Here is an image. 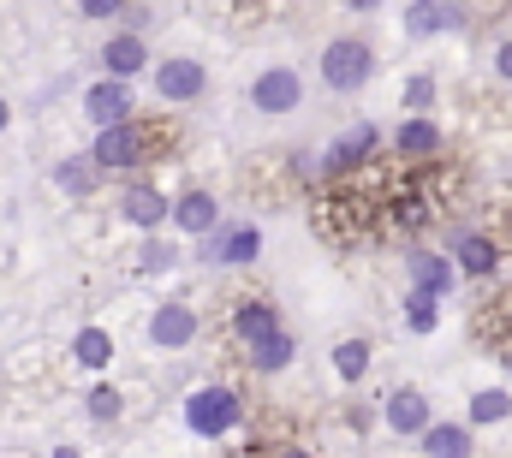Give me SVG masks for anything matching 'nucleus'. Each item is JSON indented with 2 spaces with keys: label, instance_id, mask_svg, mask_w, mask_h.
<instances>
[{
  "label": "nucleus",
  "instance_id": "cd10ccee",
  "mask_svg": "<svg viewBox=\"0 0 512 458\" xmlns=\"http://www.w3.org/2000/svg\"><path fill=\"white\" fill-rule=\"evenodd\" d=\"M78 12H84V18H120L126 0H78Z\"/></svg>",
  "mask_w": 512,
  "mask_h": 458
},
{
  "label": "nucleus",
  "instance_id": "473e14b6",
  "mask_svg": "<svg viewBox=\"0 0 512 458\" xmlns=\"http://www.w3.org/2000/svg\"><path fill=\"white\" fill-rule=\"evenodd\" d=\"M6 119H12V108H6V102H0V131H6Z\"/></svg>",
  "mask_w": 512,
  "mask_h": 458
},
{
  "label": "nucleus",
  "instance_id": "f704fd0d",
  "mask_svg": "<svg viewBox=\"0 0 512 458\" xmlns=\"http://www.w3.org/2000/svg\"><path fill=\"white\" fill-rule=\"evenodd\" d=\"M507 369H512V351H507Z\"/></svg>",
  "mask_w": 512,
  "mask_h": 458
},
{
  "label": "nucleus",
  "instance_id": "9b49d317",
  "mask_svg": "<svg viewBox=\"0 0 512 458\" xmlns=\"http://www.w3.org/2000/svg\"><path fill=\"white\" fill-rule=\"evenodd\" d=\"M120 215H126L131 227L155 232L167 221V197H161V185H149V179H126V191H120Z\"/></svg>",
  "mask_w": 512,
  "mask_h": 458
},
{
  "label": "nucleus",
  "instance_id": "ddd939ff",
  "mask_svg": "<svg viewBox=\"0 0 512 458\" xmlns=\"http://www.w3.org/2000/svg\"><path fill=\"white\" fill-rule=\"evenodd\" d=\"M149 340L167 345V351L191 345L197 340V310H191V304H161V310L149 316Z\"/></svg>",
  "mask_w": 512,
  "mask_h": 458
},
{
  "label": "nucleus",
  "instance_id": "4468645a",
  "mask_svg": "<svg viewBox=\"0 0 512 458\" xmlns=\"http://www.w3.org/2000/svg\"><path fill=\"white\" fill-rule=\"evenodd\" d=\"M233 334H239V345L251 351L256 340L280 334V310H274L268 298H239V310H233Z\"/></svg>",
  "mask_w": 512,
  "mask_h": 458
},
{
  "label": "nucleus",
  "instance_id": "9d476101",
  "mask_svg": "<svg viewBox=\"0 0 512 458\" xmlns=\"http://www.w3.org/2000/svg\"><path fill=\"white\" fill-rule=\"evenodd\" d=\"M102 66H108V78L131 84L137 72H149V42H143L137 30H120V36H108V42H102Z\"/></svg>",
  "mask_w": 512,
  "mask_h": 458
},
{
  "label": "nucleus",
  "instance_id": "dca6fc26",
  "mask_svg": "<svg viewBox=\"0 0 512 458\" xmlns=\"http://www.w3.org/2000/svg\"><path fill=\"white\" fill-rule=\"evenodd\" d=\"M471 328H477V340H495L501 351H512V286L477 310V322H471Z\"/></svg>",
  "mask_w": 512,
  "mask_h": 458
},
{
  "label": "nucleus",
  "instance_id": "7c9ffc66",
  "mask_svg": "<svg viewBox=\"0 0 512 458\" xmlns=\"http://www.w3.org/2000/svg\"><path fill=\"white\" fill-rule=\"evenodd\" d=\"M268 458H316V453H304V447H268Z\"/></svg>",
  "mask_w": 512,
  "mask_h": 458
},
{
  "label": "nucleus",
  "instance_id": "423d86ee",
  "mask_svg": "<svg viewBox=\"0 0 512 458\" xmlns=\"http://www.w3.org/2000/svg\"><path fill=\"white\" fill-rule=\"evenodd\" d=\"M84 114L96 119L102 131H108V125H126V119L137 114V102H131V84H120V78H102V84H90V90H84Z\"/></svg>",
  "mask_w": 512,
  "mask_h": 458
},
{
  "label": "nucleus",
  "instance_id": "7ed1b4c3",
  "mask_svg": "<svg viewBox=\"0 0 512 458\" xmlns=\"http://www.w3.org/2000/svg\"><path fill=\"white\" fill-rule=\"evenodd\" d=\"M185 423H191V435L221 441V435H233V429L245 423V399H239L233 387H197V393L185 399Z\"/></svg>",
  "mask_w": 512,
  "mask_h": 458
},
{
  "label": "nucleus",
  "instance_id": "c85d7f7f",
  "mask_svg": "<svg viewBox=\"0 0 512 458\" xmlns=\"http://www.w3.org/2000/svg\"><path fill=\"white\" fill-rule=\"evenodd\" d=\"M405 96H411V108H423V102L435 96V84H429V78H411V90H405Z\"/></svg>",
  "mask_w": 512,
  "mask_h": 458
},
{
  "label": "nucleus",
  "instance_id": "a211bd4d",
  "mask_svg": "<svg viewBox=\"0 0 512 458\" xmlns=\"http://www.w3.org/2000/svg\"><path fill=\"white\" fill-rule=\"evenodd\" d=\"M292 351H298V345H292V334L280 328V334H268V340H256L251 351H245V363H251L256 375H280V369L292 363Z\"/></svg>",
  "mask_w": 512,
  "mask_h": 458
},
{
  "label": "nucleus",
  "instance_id": "4be33fe9",
  "mask_svg": "<svg viewBox=\"0 0 512 458\" xmlns=\"http://www.w3.org/2000/svg\"><path fill=\"white\" fill-rule=\"evenodd\" d=\"M72 357H78L84 369H108V363H114V340H108L102 328H84V334L72 340Z\"/></svg>",
  "mask_w": 512,
  "mask_h": 458
},
{
  "label": "nucleus",
  "instance_id": "0eeeda50",
  "mask_svg": "<svg viewBox=\"0 0 512 458\" xmlns=\"http://www.w3.org/2000/svg\"><path fill=\"white\" fill-rule=\"evenodd\" d=\"M167 221H173L179 232L209 238V232L221 227V203H215L209 191H185V197H167Z\"/></svg>",
  "mask_w": 512,
  "mask_h": 458
},
{
  "label": "nucleus",
  "instance_id": "39448f33",
  "mask_svg": "<svg viewBox=\"0 0 512 458\" xmlns=\"http://www.w3.org/2000/svg\"><path fill=\"white\" fill-rule=\"evenodd\" d=\"M203 90H209V72H203L197 60L179 54V60H161V66H155V96H161V102H179V108H185V102H197Z\"/></svg>",
  "mask_w": 512,
  "mask_h": 458
},
{
  "label": "nucleus",
  "instance_id": "c756f323",
  "mask_svg": "<svg viewBox=\"0 0 512 458\" xmlns=\"http://www.w3.org/2000/svg\"><path fill=\"white\" fill-rule=\"evenodd\" d=\"M495 72H501V78H512V42H501V48H495Z\"/></svg>",
  "mask_w": 512,
  "mask_h": 458
},
{
  "label": "nucleus",
  "instance_id": "1a4fd4ad",
  "mask_svg": "<svg viewBox=\"0 0 512 458\" xmlns=\"http://www.w3.org/2000/svg\"><path fill=\"white\" fill-rule=\"evenodd\" d=\"M382 423L393 429V435H423L435 417H429V399L417 393V387H393L382 405Z\"/></svg>",
  "mask_w": 512,
  "mask_h": 458
},
{
  "label": "nucleus",
  "instance_id": "b1692460",
  "mask_svg": "<svg viewBox=\"0 0 512 458\" xmlns=\"http://www.w3.org/2000/svg\"><path fill=\"white\" fill-rule=\"evenodd\" d=\"M334 369H340L346 381H358V375L370 369V340H340L334 345Z\"/></svg>",
  "mask_w": 512,
  "mask_h": 458
},
{
  "label": "nucleus",
  "instance_id": "f03ea898",
  "mask_svg": "<svg viewBox=\"0 0 512 458\" xmlns=\"http://www.w3.org/2000/svg\"><path fill=\"white\" fill-rule=\"evenodd\" d=\"M370 72H376V48H370L364 36H334V42L322 48V84H328V90L352 96V90L370 84Z\"/></svg>",
  "mask_w": 512,
  "mask_h": 458
},
{
  "label": "nucleus",
  "instance_id": "2f4dec72",
  "mask_svg": "<svg viewBox=\"0 0 512 458\" xmlns=\"http://www.w3.org/2000/svg\"><path fill=\"white\" fill-rule=\"evenodd\" d=\"M340 6H352V12H376L382 0H340Z\"/></svg>",
  "mask_w": 512,
  "mask_h": 458
},
{
  "label": "nucleus",
  "instance_id": "f8f14e48",
  "mask_svg": "<svg viewBox=\"0 0 512 458\" xmlns=\"http://www.w3.org/2000/svg\"><path fill=\"white\" fill-rule=\"evenodd\" d=\"M441 125L435 119H399V131H393V155L399 161H435L441 155Z\"/></svg>",
  "mask_w": 512,
  "mask_h": 458
},
{
  "label": "nucleus",
  "instance_id": "20e7f679",
  "mask_svg": "<svg viewBox=\"0 0 512 458\" xmlns=\"http://www.w3.org/2000/svg\"><path fill=\"white\" fill-rule=\"evenodd\" d=\"M304 102V78L292 72V66H268V72H256L251 84V108L256 114H292Z\"/></svg>",
  "mask_w": 512,
  "mask_h": 458
},
{
  "label": "nucleus",
  "instance_id": "6e6552de",
  "mask_svg": "<svg viewBox=\"0 0 512 458\" xmlns=\"http://www.w3.org/2000/svg\"><path fill=\"white\" fill-rule=\"evenodd\" d=\"M262 256V232L256 227H215L209 232V262L221 268H251Z\"/></svg>",
  "mask_w": 512,
  "mask_h": 458
},
{
  "label": "nucleus",
  "instance_id": "5701e85b",
  "mask_svg": "<svg viewBox=\"0 0 512 458\" xmlns=\"http://www.w3.org/2000/svg\"><path fill=\"white\" fill-rule=\"evenodd\" d=\"M507 417H512V393L483 387V393L471 399V423H507Z\"/></svg>",
  "mask_w": 512,
  "mask_h": 458
},
{
  "label": "nucleus",
  "instance_id": "f3484780",
  "mask_svg": "<svg viewBox=\"0 0 512 458\" xmlns=\"http://www.w3.org/2000/svg\"><path fill=\"white\" fill-rule=\"evenodd\" d=\"M417 441H423V458H471V429L465 423H429Z\"/></svg>",
  "mask_w": 512,
  "mask_h": 458
},
{
  "label": "nucleus",
  "instance_id": "aec40b11",
  "mask_svg": "<svg viewBox=\"0 0 512 458\" xmlns=\"http://www.w3.org/2000/svg\"><path fill=\"white\" fill-rule=\"evenodd\" d=\"M411 280H417V292H429V298H447V292H453V268H447L441 256H429V250L411 256Z\"/></svg>",
  "mask_w": 512,
  "mask_h": 458
},
{
  "label": "nucleus",
  "instance_id": "f257e3e1",
  "mask_svg": "<svg viewBox=\"0 0 512 458\" xmlns=\"http://www.w3.org/2000/svg\"><path fill=\"white\" fill-rule=\"evenodd\" d=\"M161 149H167V131H161V125L126 119V125H108V131H96V149H90V161H96V173L108 179V173H137V167H149Z\"/></svg>",
  "mask_w": 512,
  "mask_h": 458
},
{
  "label": "nucleus",
  "instance_id": "bb28decb",
  "mask_svg": "<svg viewBox=\"0 0 512 458\" xmlns=\"http://www.w3.org/2000/svg\"><path fill=\"white\" fill-rule=\"evenodd\" d=\"M143 268H149V274H167V268H179V250H173V244H149V250H143Z\"/></svg>",
  "mask_w": 512,
  "mask_h": 458
},
{
  "label": "nucleus",
  "instance_id": "72a5a7b5",
  "mask_svg": "<svg viewBox=\"0 0 512 458\" xmlns=\"http://www.w3.org/2000/svg\"><path fill=\"white\" fill-rule=\"evenodd\" d=\"M54 458H78V453H72V447H60V453H54Z\"/></svg>",
  "mask_w": 512,
  "mask_h": 458
},
{
  "label": "nucleus",
  "instance_id": "2eb2a0df",
  "mask_svg": "<svg viewBox=\"0 0 512 458\" xmlns=\"http://www.w3.org/2000/svg\"><path fill=\"white\" fill-rule=\"evenodd\" d=\"M453 262H459L465 274L489 280V274H495V262H501V244H495V232H459V238H453Z\"/></svg>",
  "mask_w": 512,
  "mask_h": 458
},
{
  "label": "nucleus",
  "instance_id": "412c9836",
  "mask_svg": "<svg viewBox=\"0 0 512 458\" xmlns=\"http://www.w3.org/2000/svg\"><path fill=\"white\" fill-rule=\"evenodd\" d=\"M60 191H72V197H90V191H102V173H96V161L90 155H72V161H60Z\"/></svg>",
  "mask_w": 512,
  "mask_h": 458
},
{
  "label": "nucleus",
  "instance_id": "393cba45",
  "mask_svg": "<svg viewBox=\"0 0 512 458\" xmlns=\"http://www.w3.org/2000/svg\"><path fill=\"white\" fill-rule=\"evenodd\" d=\"M435 304H441V298H429V292H411V298H405V322H411L417 334H429V328L441 322V316H435Z\"/></svg>",
  "mask_w": 512,
  "mask_h": 458
},
{
  "label": "nucleus",
  "instance_id": "6ab92c4d",
  "mask_svg": "<svg viewBox=\"0 0 512 458\" xmlns=\"http://www.w3.org/2000/svg\"><path fill=\"white\" fill-rule=\"evenodd\" d=\"M447 24H459V6H441V0H411L405 6V30L411 36H435Z\"/></svg>",
  "mask_w": 512,
  "mask_h": 458
},
{
  "label": "nucleus",
  "instance_id": "a878e982",
  "mask_svg": "<svg viewBox=\"0 0 512 458\" xmlns=\"http://www.w3.org/2000/svg\"><path fill=\"white\" fill-rule=\"evenodd\" d=\"M120 405H126V399H120V387H96V393H90V417H96V423H114V417H120Z\"/></svg>",
  "mask_w": 512,
  "mask_h": 458
}]
</instances>
